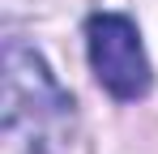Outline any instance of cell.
Returning a JSON list of instances; mask_svg holds the SVG:
<instances>
[{
    "label": "cell",
    "mask_w": 158,
    "mask_h": 154,
    "mask_svg": "<svg viewBox=\"0 0 158 154\" xmlns=\"http://www.w3.org/2000/svg\"><path fill=\"white\" fill-rule=\"evenodd\" d=\"M73 128V99L17 39L4 47V141L9 154H56Z\"/></svg>",
    "instance_id": "1"
},
{
    "label": "cell",
    "mask_w": 158,
    "mask_h": 154,
    "mask_svg": "<svg viewBox=\"0 0 158 154\" xmlns=\"http://www.w3.org/2000/svg\"><path fill=\"white\" fill-rule=\"evenodd\" d=\"M85 43H90L94 77L103 81L115 99H141L150 90V60H145L141 34H137V26L128 17H120V13L90 17Z\"/></svg>",
    "instance_id": "2"
}]
</instances>
